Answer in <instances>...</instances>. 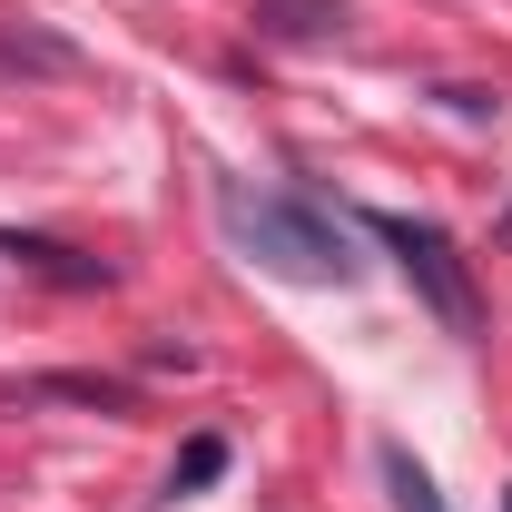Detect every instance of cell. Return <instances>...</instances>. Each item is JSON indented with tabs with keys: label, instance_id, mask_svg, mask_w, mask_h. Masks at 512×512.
<instances>
[{
	"label": "cell",
	"instance_id": "cell-1",
	"mask_svg": "<svg viewBox=\"0 0 512 512\" xmlns=\"http://www.w3.org/2000/svg\"><path fill=\"white\" fill-rule=\"evenodd\" d=\"M217 217H227V237H237L256 266H276V276H296V286H345V276H355V247L325 227L306 197H247V188H217Z\"/></svg>",
	"mask_w": 512,
	"mask_h": 512
},
{
	"label": "cell",
	"instance_id": "cell-2",
	"mask_svg": "<svg viewBox=\"0 0 512 512\" xmlns=\"http://www.w3.org/2000/svg\"><path fill=\"white\" fill-rule=\"evenodd\" d=\"M375 237L404 256V276L424 286V306H434L453 335H473V325H483V296H473V276H463V256H453V237H444V227H414V217H375Z\"/></svg>",
	"mask_w": 512,
	"mask_h": 512
},
{
	"label": "cell",
	"instance_id": "cell-3",
	"mask_svg": "<svg viewBox=\"0 0 512 512\" xmlns=\"http://www.w3.org/2000/svg\"><path fill=\"white\" fill-rule=\"evenodd\" d=\"M256 40H345V0H266L256 10Z\"/></svg>",
	"mask_w": 512,
	"mask_h": 512
},
{
	"label": "cell",
	"instance_id": "cell-4",
	"mask_svg": "<svg viewBox=\"0 0 512 512\" xmlns=\"http://www.w3.org/2000/svg\"><path fill=\"white\" fill-rule=\"evenodd\" d=\"M0 256L40 266L50 286H109V266H99V256H79V247H60V237H0Z\"/></svg>",
	"mask_w": 512,
	"mask_h": 512
},
{
	"label": "cell",
	"instance_id": "cell-5",
	"mask_svg": "<svg viewBox=\"0 0 512 512\" xmlns=\"http://www.w3.org/2000/svg\"><path fill=\"white\" fill-rule=\"evenodd\" d=\"M0 69H50V79H79V50L20 20V30H0Z\"/></svg>",
	"mask_w": 512,
	"mask_h": 512
},
{
	"label": "cell",
	"instance_id": "cell-6",
	"mask_svg": "<svg viewBox=\"0 0 512 512\" xmlns=\"http://www.w3.org/2000/svg\"><path fill=\"white\" fill-rule=\"evenodd\" d=\"M384 483H394V512H444L434 473H424V463H414L404 444H384Z\"/></svg>",
	"mask_w": 512,
	"mask_h": 512
},
{
	"label": "cell",
	"instance_id": "cell-7",
	"mask_svg": "<svg viewBox=\"0 0 512 512\" xmlns=\"http://www.w3.org/2000/svg\"><path fill=\"white\" fill-rule=\"evenodd\" d=\"M227 473V434H188V453H178V473H168V493L188 503V493H207Z\"/></svg>",
	"mask_w": 512,
	"mask_h": 512
},
{
	"label": "cell",
	"instance_id": "cell-8",
	"mask_svg": "<svg viewBox=\"0 0 512 512\" xmlns=\"http://www.w3.org/2000/svg\"><path fill=\"white\" fill-rule=\"evenodd\" d=\"M40 394H60V404H99V414H128V384H99V375H40Z\"/></svg>",
	"mask_w": 512,
	"mask_h": 512
},
{
	"label": "cell",
	"instance_id": "cell-9",
	"mask_svg": "<svg viewBox=\"0 0 512 512\" xmlns=\"http://www.w3.org/2000/svg\"><path fill=\"white\" fill-rule=\"evenodd\" d=\"M503 512H512V493H503Z\"/></svg>",
	"mask_w": 512,
	"mask_h": 512
}]
</instances>
